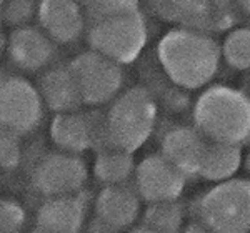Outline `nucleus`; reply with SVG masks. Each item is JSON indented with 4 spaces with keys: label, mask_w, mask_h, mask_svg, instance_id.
<instances>
[{
    "label": "nucleus",
    "mask_w": 250,
    "mask_h": 233,
    "mask_svg": "<svg viewBox=\"0 0 250 233\" xmlns=\"http://www.w3.org/2000/svg\"><path fill=\"white\" fill-rule=\"evenodd\" d=\"M45 107L37 85L23 74H0V127L23 136L35 132L43 120Z\"/></svg>",
    "instance_id": "423d86ee"
},
{
    "label": "nucleus",
    "mask_w": 250,
    "mask_h": 233,
    "mask_svg": "<svg viewBox=\"0 0 250 233\" xmlns=\"http://www.w3.org/2000/svg\"><path fill=\"white\" fill-rule=\"evenodd\" d=\"M55 54L57 45L39 25L14 29L5 37V57L20 74H42L52 65Z\"/></svg>",
    "instance_id": "9d476101"
},
{
    "label": "nucleus",
    "mask_w": 250,
    "mask_h": 233,
    "mask_svg": "<svg viewBox=\"0 0 250 233\" xmlns=\"http://www.w3.org/2000/svg\"><path fill=\"white\" fill-rule=\"evenodd\" d=\"M195 128L208 142L242 145L250 138V97L227 85H212L193 107Z\"/></svg>",
    "instance_id": "f03ea898"
},
{
    "label": "nucleus",
    "mask_w": 250,
    "mask_h": 233,
    "mask_svg": "<svg viewBox=\"0 0 250 233\" xmlns=\"http://www.w3.org/2000/svg\"><path fill=\"white\" fill-rule=\"evenodd\" d=\"M39 0H5L0 5L2 25L14 29L32 25V20L37 19Z\"/></svg>",
    "instance_id": "4be33fe9"
},
{
    "label": "nucleus",
    "mask_w": 250,
    "mask_h": 233,
    "mask_svg": "<svg viewBox=\"0 0 250 233\" xmlns=\"http://www.w3.org/2000/svg\"><path fill=\"white\" fill-rule=\"evenodd\" d=\"M210 2L212 0H150L160 17L182 22L193 30H199Z\"/></svg>",
    "instance_id": "6ab92c4d"
},
{
    "label": "nucleus",
    "mask_w": 250,
    "mask_h": 233,
    "mask_svg": "<svg viewBox=\"0 0 250 233\" xmlns=\"http://www.w3.org/2000/svg\"><path fill=\"white\" fill-rule=\"evenodd\" d=\"M195 214L210 233H249L250 180L232 178L215 183L197 200Z\"/></svg>",
    "instance_id": "20e7f679"
},
{
    "label": "nucleus",
    "mask_w": 250,
    "mask_h": 233,
    "mask_svg": "<svg viewBox=\"0 0 250 233\" xmlns=\"http://www.w3.org/2000/svg\"><path fill=\"white\" fill-rule=\"evenodd\" d=\"M22 160L20 136L0 127V172H12Z\"/></svg>",
    "instance_id": "5701e85b"
},
{
    "label": "nucleus",
    "mask_w": 250,
    "mask_h": 233,
    "mask_svg": "<svg viewBox=\"0 0 250 233\" xmlns=\"http://www.w3.org/2000/svg\"><path fill=\"white\" fill-rule=\"evenodd\" d=\"M142 212V200L128 183L102 187L94 200V223L117 233L134 227Z\"/></svg>",
    "instance_id": "9b49d317"
},
{
    "label": "nucleus",
    "mask_w": 250,
    "mask_h": 233,
    "mask_svg": "<svg viewBox=\"0 0 250 233\" xmlns=\"http://www.w3.org/2000/svg\"><path fill=\"white\" fill-rule=\"evenodd\" d=\"M87 202L82 194L43 198L35 214V227L52 233H82L85 228Z\"/></svg>",
    "instance_id": "4468645a"
},
{
    "label": "nucleus",
    "mask_w": 250,
    "mask_h": 233,
    "mask_svg": "<svg viewBox=\"0 0 250 233\" xmlns=\"http://www.w3.org/2000/svg\"><path fill=\"white\" fill-rule=\"evenodd\" d=\"M180 233H210V230H208V228L205 227L200 220L195 218L193 222L184 225V228H182V232H180Z\"/></svg>",
    "instance_id": "a878e982"
},
{
    "label": "nucleus",
    "mask_w": 250,
    "mask_h": 233,
    "mask_svg": "<svg viewBox=\"0 0 250 233\" xmlns=\"http://www.w3.org/2000/svg\"><path fill=\"white\" fill-rule=\"evenodd\" d=\"M0 30H2V15H0Z\"/></svg>",
    "instance_id": "2f4dec72"
},
{
    "label": "nucleus",
    "mask_w": 250,
    "mask_h": 233,
    "mask_svg": "<svg viewBox=\"0 0 250 233\" xmlns=\"http://www.w3.org/2000/svg\"><path fill=\"white\" fill-rule=\"evenodd\" d=\"M39 95L45 110L54 115L77 110L82 105L77 83L68 65H50L40 74Z\"/></svg>",
    "instance_id": "dca6fc26"
},
{
    "label": "nucleus",
    "mask_w": 250,
    "mask_h": 233,
    "mask_svg": "<svg viewBox=\"0 0 250 233\" xmlns=\"http://www.w3.org/2000/svg\"><path fill=\"white\" fill-rule=\"evenodd\" d=\"M125 233H155L154 230H150V228H147L145 225H140V227H132L128 228Z\"/></svg>",
    "instance_id": "bb28decb"
},
{
    "label": "nucleus",
    "mask_w": 250,
    "mask_h": 233,
    "mask_svg": "<svg viewBox=\"0 0 250 233\" xmlns=\"http://www.w3.org/2000/svg\"><path fill=\"white\" fill-rule=\"evenodd\" d=\"M3 57H5V35L0 30V62H2Z\"/></svg>",
    "instance_id": "cd10ccee"
},
{
    "label": "nucleus",
    "mask_w": 250,
    "mask_h": 233,
    "mask_svg": "<svg viewBox=\"0 0 250 233\" xmlns=\"http://www.w3.org/2000/svg\"><path fill=\"white\" fill-rule=\"evenodd\" d=\"M37 20L55 45L77 42L87 30V12L80 0H39Z\"/></svg>",
    "instance_id": "f8f14e48"
},
{
    "label": "nucleus",
    "mask_w": 250,
    "mask_h": 233,
    "mask_svg": "<svg viewBox=\"0 0 250 233\" xmlns=\"http://www.w3.org/2000/svg\"><path fill=\"white\" fill-rule=\"evenodd\" d=\"M184 207L179 200L147 203L144 210V223L155 233H180L184 228Z\"/></svg>",
    "instance_id": "aec40b11"
},
{
    "label": "nucleus",
    "mask_w": 250,
    "mask_h": 233,
    "mask_svg": "<svg viewBox=\"0 0 250 233\" xmlns=\"http://www.w3.org/2000/svg\"><path fill=\"white\" fill-rule=\"evenodd\" d=\"M135 165L134 154L104 145L97 152L92 172L104 187H110V185L128 183V180L134 176Z\"/></svg>",
    "instance_id": "a211bd4d"
},
{
    "label": "nucleus",
    "mask_w": 250,
    "mask_h": 233,
    "mask_svg": "<svg viewBox=\"0 0 250 233\" xmlns=\"http://www.w3.org/2000/svg\"><path fill=\"white\" fill-rule=\"evenodd\" d=\"M30 233H52V232H47V230H42V228H37V227H35Z\"/></svg>",
    "instance_id": "7c9ffc66"
},
{
    "label": "nucleus",
    "mask_w": 250,
    "mask_h": 233,
    "mask_svg": "<svg viewBox=\"0 0 250 233\" xmlns=\"http://www.w3.org/2000/svg\"><path fill=\"white\" fill-rule=\"evenodd\" d=\"M85 233H110V232H107V230H104V228L102 227H99V225H92V227H90V230H88V232H85Z\"/></svg>",
    "instance_id": "c756f323"
},
{
    "label": "nucleus",
    "mask_w": 250,
    "mask_h": 233,
    "mask_svg": "<svg viewBox=\"0 0 250 233\" xmlns=\"http://www.w3.org/2000/svg\"><path fill=\"white\" fill-rule=\"evenodd\" d=\"M88 49L119 65L137 60L147 43V23L139 10L92 20L85 30Z\"/></svg>",
    "instance_id": "39448f33"
},
{
    "label": "nucleus",
    "mask_w": 250,
    "mask_h": 233,
    "mask_svg": "<svg viewBox=\"0 0 250 233\" xmlns=\"http://www.w3.org/2000/svg\"><path fill=\"white\" fill-rule=\"evenodd\" d=\"M155 120L157 105L147 88L132 87L120 92L100 122L104 145L134 154L152 135Z\"/></svg>",
    "instance_id": "7ed1b4c3"
},
{
    "label": "nucleus",
    "mask_w": 250,
    "mask_h": 233,
    "mask_svg": "<svg viewBox=\"0 0 250 233\" xmlns=\"http://www.w3.org/2000/svg\"><path fill=\"white\" fill-rule=\"evenodd\" d=\"M237 3H239V7L242 10H245L247 14H250V0H237Z\"/></svg>",
    "instance_id": "c85d7f7f"
},
{
    "label": "nucleus",
    "mask_w": 250,
    "mask_h": 233,
    "mask_svg": "<svg viewBox=\"0 0 250 233\" xmlns=\"http://www.w3.org/2000/svg\"><path fill=\"white\" fill-rule=\"evenodd\" d=\"M48 135L57 150L82 155L95 145L99 136H102V123H97L90 115L77 108L54 115Z\"/></svg>",
    "instance_id": "ddd939ff"
},
{
    "label": "nucleus",
    "mask_w": 250,
    "mask_h": 233,
    "mask_svg": "<svg viewBox=\"0 0 250 233\" xmlns=\"http://www.w3.org/2000/svg\"><path fill=\"white\" fill-rule=\"evenodd\" d=\"M242 165V150L239 145L208 142L199 168V175L207 182L222 183L232 180Z\"/></svg>",
    "instance_id": "f3484780"
},
{
    "label": "nucleus",
    "mask_w": 250,
    "mask_h": 233,
    "mask_svg": "<svg viewBox=\"0 0 250 233\" xmlns=\"http://www.w3.org/2000/svg\"><path fill=\"white\" fill-rule=\"evenodd\" d=\"M132 178V187L145 203L179 200L187 183V176L160 154L148 155L140 160L135 165Z\"/></svg>",
    "instance_id": "1a4fd4ad"
},
{
    "label": "nucleus",
    "mask_w": 250,
    "mask_h": 233,
    "mask_svg": "<svg viewBox=\"0 0 250 233\" xmlns=\"http://www.w3.org/2000/svg\"><path fill=\"white\" fill-rule=\"evenodd\" d=\"M88 168L82 155L52 150L43 154L34 163L30 183L43 198L82 194L87 183Z\"/></svg>",
    "instance_id": "6e6552de"
},
{
    "label": "nucleus",
    "mask_w": 250,
    "mask_h": 233,
    "mask_svg": "<svg viewBox=\"0 0 250 233\" xmlns=\"http://www.w3.org/2000/svg\"><path fill=\"white\" fill-rule=\"evenodd\" d=\"M77 83L82 105L99 107L110 103L122 92V65L88 49L68 63Z\"/></svg>",
    "instance_id": "0eeeda50"
},
{
    "label": "nucleus",
    "mask_w": 250,
    "mask_h": 233,
    "mask_svg": "<svg viewBox=\"0 0 250 233\" xmlns=\"http://www.w3.org/2000/svg\"><path fill=\"white\" fill-rule=\"evenodd\" d=\"M3 2H5V0H0V5H2V3H3Z\"/></svg>",
    "instance_id": "72a5a7b5"
},
{
    "label": "nucleus",
    "mask_w": 250,
    "mask_h": 233,
    "mask_svg": "<svg viewBox=\"0 0 250 233\" xmlns=\"http://www.w3.org/2000/svg\"><path fill=\"white\" fill-rule=\"evenodd\" d=\"M249 170H250V156H249Z\"/></svg>",
    "instance_id": "473e14b6"
},
{
    "label": "nucleus",
    "mask_w": 250,
    "mask_h": 233,
    "mask_svg": "<svg viewBox=\"0 0 250 233\" xmlns=\"http://www.w3.org/2000/svg\"><path fill=\"white\" fill-rule=\"evenodd\" d=\"M139 10V0H87V12L92 20L130 14Z\"/></svg>",
    "instance_id": "393cba45"
},
{
    "label": "nucleus",
    "mask_w": 250,
    "mask_h": 233,
    "mask_svg": "<svg viewBox=\"0 0 250 233\" xmlns=\"http://www.w3.org/2000/svg\"><path fill=\"white\" fill-rule=\"evenodd\" d=\"M220 52L230 67L237 70L250 68V29H237L230 32Z\"/></svg>",
    "instance_id": "412c9836"
},
{
    "label": "nucleus",
    "mask_w": 250,
    "mask_h": 233,
    "mask_svg": "<svg viewBox=\"0 0 250 233\" xmlns=\"http://www.w3.org/2000/svg\"><path fill=\"white\" fill-rule=\"evenodd\" d=\"M157 55L165 75L175 85L200 88L213 78L222 52L205 32L179 29L160 40Z\"/></svg>",
    "instance_id": "f257e3e1"
},
{
    "label": "nucleus",
    "mask_w": 250,
    "mask_h": 233,
    "mask_svg": "<svg viewBox=\"0 0 250 233\" xmlns=\"http://www.w3.org/2000/svg\"><path fill=\"white\" fill-rule=\"evenodd\" d=\"M207 140L195 127H173L160 142V155L187 176L199 175Z\"/></svg>",
    "instance_id": "2eb2a0df"
},
{
    "label": "nucleus",
    "mask_w": 250,
    "mask_h": 233,
    "mask_svg": "<svg viewBox=\"0 0 250 233\" xmlns=\"http://www.w3.org/2000/svg\"><path fill=\"white\" fill-rule=\"evenodd\" d=\"M25 220L22 203L14 198H0V233H22Z\"/></svg>",
    "instance_id": "b1692460"
}]
</instances>
